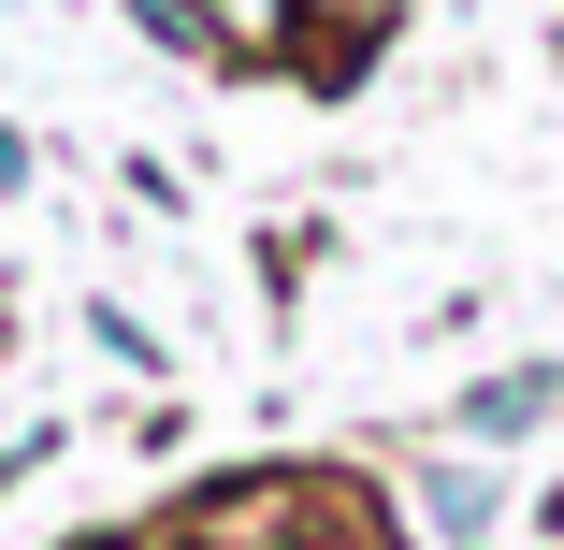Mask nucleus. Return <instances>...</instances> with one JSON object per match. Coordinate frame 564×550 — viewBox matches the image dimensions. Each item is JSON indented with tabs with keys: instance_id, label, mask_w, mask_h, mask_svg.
<instances>
[{
	"instance_id": "obj_4",
	"label": "nucleus",
	"mask_w": 564,
	"mask_h": 550,
	"mask_svg": "<svg viewBox=\"0 0 564 550\" xmlns=\"http://www.w3.org/2000/svg\"><path fill=\"white\" fill-rule=\"evenodd\" d=\"M333 15H348V30H391V15H405V0H333Z\"/></svg>"
},
{
	"instance_id": "obj_3",
	"label": "nucleus",
	"mask_w": 564,
	"mask_h": 550,
	"mask_svg": "<svg viewBox=\"0 0 564 550\" xmlns=\"http://www.w3.org/2000/svg\"><path fill=\"white\" fill-rule=\"evenodd\" d=\"M550 391H564V377H492V391L464 406V434H535V420H550Z\"/></svg>"
},
{
	"instance_id": "obj_2",
	"label": "nucleus",
	"mask_w": 564,
	"mask_h": 550,
	"mask_svg": "<svg viewBox=\"0 0 564 550\" xmlns=\"http://www.w3.org/2000/svg\"><path fill=\"white\" fill-rule=\"evenodd\" d=\"M420 507H434V536H478V521H492V464H434Z\"/></svg>"
},
{
	"instance_id": "obj_1",
	"label": "nucleus",
	"mask_w": 564,
	"mask_h": 550,
	"mask_svg": "<svg viewBox=\"0 0 564 550\" xmlns=\"http://www.w3.org/2000/svg\"><path fill=\"white\" fill-rule=\"evenodd\" d=\"M131 15L160 30V44H188V58H275V15H290V0H131Z\"/></svg>"
},
{
	"instance_id": "obj_6",
	"label": "nucleus",
	"mask_w": 564,
	"mask_h": 550,
	"mask_svg": "<svg viewBox=\"0 0 564 550\" xmlns=\"http://www.w3.org/2000/svg\"><path fill=\"white\" fill-rule=\"evenodd\" d=\"M131 550H174V536H131Z\"/></svg>"
},
{
	"instance_id": "obj_5",
	"label": "nucleus",
	"mask_w": 564,
	"mask_h": 550,
	"mask_svg": "<svg viewBox=\"0 0 564 550\" xmlns=\"http://www.w3.org/2000/svg\"><path fill=\"white\" fill-rule=\"evenodd\" d=\"M550 536H564V478H550Z\"/></svg>"
}]
</instances>
